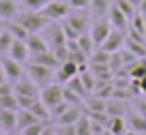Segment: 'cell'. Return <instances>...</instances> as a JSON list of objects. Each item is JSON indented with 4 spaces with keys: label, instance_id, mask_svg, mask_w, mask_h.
I'll list each match as a JSON object with an SVG mask.
<instances>
[{
    "label": "cell",
    "instance_id": "obj_1",
    "mask_svg": "<svg viewBox=\"0 0 146 135\" xmlns=\"http://www.w3.org/2000/svg\"><path fill=\"white\" fill-rule=\"evenodd\" d=\"M13 19H15V22H19L28 32H41V30H45V28L50 26V19H47L41 11H28V9H24V11H19Z\"/></svg>",
    "mask_w": 146,
    "mask_h": 135
},
{
    "label": "cell",
    "instance_id": "obj_2",
    "mask_svg": "<svg viewBox=\"0 0 146 135\" xmlns=\"http://www.w3.org/2000/svg\"><path fill=\"white\" fill-rule=\"evenodd\" d=\"M26 73H28V77H30L35 84H39V86H47V84H52V77H56L54 69L45 67V64H39V62H32V60H28V64H26Z\"/></svg>",
    "mask_w": 146,
    "mask_h": 135
},
{
    "label": "cell",
    "instance_id": "obj_3",
    "mask_svg": "<svg viewBox=\"0 0 146 135\" xmlns=\"http://www.w3.org/2000/svg\"><path fill=\"white\" fill-rule=\"evenodd\" d=\"M71 11L73 9L69 7V2H62V0H50V2L41 9V13L45 15L50 22H60V19H64Z\"/></svg>",
    "mask_w": 146,
    "mask_h": 135
},
{
    "label": "cell",
    "instance_id": "obj_4",
    "mask_svg": "<svg viewBox=\"0 0 146 135\" xmlns=\"http://www.w3.org/2000/svg\"><path fill=\"white\" fill-rule=\"evenodd\" d=\"M39 99L43 101V103L47 105V107H54V105H58L60 101H64V86L62 84H47V86H43V90H41V97Z\"/></svg>",
    "mask_w": 146,
    "mask_h": 135
},
{
    "label": "cell",
    "instance_id": "obj_5",
    "mask_svg": "<svg viewBox=\"0 0 146 135\" xmlns=\"http://www.w3.org/2000/svg\"><path fill=\"white\" fill-rule=\"evenodd\" d=\"M0 64H2V69H5V75L9 81H19L24 79V67L22 62H17V60H13L11 56H0Z\"/></svg>",
    "mask_w": 146,
    "mask_h": 135
},
{
    "label": "cell",
    "instance_id": "obj_6",
    "mask_svg": "<svg viewBox=\"0 0 146 135\" xmlns=\"http://www.w3.org/2000/svg\"><path fill=\"white\" fill-rule=\"evenodd\" d=\"M112 22H110L108 17H99L97 22H92V26H90V36H92V41H95V45L99 47L101 43H103L105 39L110 36V32H112Z\"/></svg>",
    "mask_w": 146,
    "mask_h": 135
},
{
    "label": "cell",
    "instance_id": "obj_7",
    "mask_svg": "<svg viewBox=\"0 0 146 135\" xmlns=\"http://www.w3.org/2000/svg\"><path fill=\"white\" fill-rule=\"evenodd\" d=\"M125 43H127V32L118 30V28H112L110 36L99 45V47H103V50H105V52H110V54H114V52L123 50V45H125Z\"/></svg>",
    "mask_w": 146,
    "mask_h": 135
},
{
    "label": "cell",
    "instance_id": "obj_8",
    "mask_svg": "<svg viewBox=\"0 0 146 135\" xmlns=\"http://www.w3.org/2000/svg\"><path fill=\"white\" fill-rule=\"evenodd\" d=\"M80 75V64L75 62V60H64V62H60V67L56 69V81L58 84H67L71 77Z\"/></svg>",
    "mask_w": 146,
    "mask_h": 135
},
{
    "label": "cell",
    "instance_id": "obj_9",
    "mask_svg": "<svg viewBox=\"0 0 146 135\" xmlns=\"http://www.w3.org/2000/svg\"><path fill=\"white\" fill-rule=\"evenodd\" d=\"M108 19L112 22V26L118 28V30H123V32H127V30H129V17H127V13H125V11L120 9L116 2H112V7H110V11H108Z\"/></svg>",
    "mask_w": 146,
    "mask_h": 135
},
{
    "label": "cell",
    "instance_id": "obj_10",
    "mask_svg": "<svg viewBox=\"0 0 146 135\" xmlns=\"http://www.w3.org/2000/svg\"><path fill=\"white\" fill-rule=\"evenodd\" d=\"M64 19H67V22L75 28V32H78V34L88 32V30H90V26H92V24H90V17H88L84 11H71Z\"/></svg>",
    "mask_w": 146,
    "mask_h": 135
},
{
    "label": "cell",
    "instance_id": "obj_11",
    "mask_svg": "<svg viewBox=\"0 0 146 135\" xmlns=\"http://www.w3.org/2000/svg\"><path fill=\"white\" fill-rule=\"evenodd\" d=\"M47 36H50V41H47V43H50L52 50L64 47V45H67V41H69L60 24H50V26H47Z\"/></svg>",
    "mask_w": 146,
    "mask_h": 135
},
{
    "label": "cell",
    "instance_id": "obj_12",
    "mask_svg": "<svg viewBox=\"0 0 146 135\" xmlns=\"http://www.w3.org/2000/svg\"><path fill=\"white\" fill-rule=\"evenodd\" d=\"M26 45H28V50H30V56L43 54V52L52 50L50 43H47V39H45V36H41L39 32H30V36L26 39Z\"/></svg>",
    "mask_w": 146,
    "mask_h": 135
},
{
    "label": "cell",
    "instance_id": "obj_13",
    "mask_svg": "<svg viewBox=\"0 0 146 135\" xmlns=\"http://www.w3.org/2000/svg\"><path fill=\"white\" fill-rule=\"evenodd\" d=\"M13 86H15V95H19V97H35V99L41 97L39 84H35L32 79H19V81H15Z\"/></svg>",
    "mask_w": 146,
    "mask_h": 135
},
{
    "label": "cell",
    "instance_id": "obj_14",
    "mask_svg": "<svg viewBox=\"0 0 146 135\" xmlns=\"http://www.w3.org/2000/svg\"><path fill=\"white\" fill-rule=\"evenodd\" d=\"M0 131H5V133L17 131V112L15 109H2L0 107Z\"/></svg>",
    "mask_w": 146,
    "mask_h": 135
},
{
    "label": "cell",
    "instance_id": "obj_15",
    "mask_svg": "<svg viewBox=\"0 0 146 135\" xmlns=\"http://www.w3.org/2000/svg\"><path fill=\"white\" fill-rule=\"evenodd\" d=\"M7 56H11L13 60H17V62H22V64H24V62H28V60H30V50H28L26 41H19V39H15Z\"/></svg>",
    "mask_w": 146,
    "mask_h": 135
},
{
    "label": "cell",
    "instance_id": "obj_16",
    "mask_svg": "<svg viewBox=\"0 0 146 135\" xmlns=\"http://www.w3.org/2000/svg\"><path fill=\"white\" fill-rule=\"evenodd\" d=\"M30 60H32V62H39V64H45V67L54 69V71L60 67V60H58V56H56L52 50L43 52V54H35V56H30Z\"/></svg>",
    "mask_w": 146,
    "mask_h": 135
},
{
    "label": "cell",
    "instance_id": "obj_17",
    "mask_svg": "<svg viewBox=\"0 0 146 135\" xmlns=\"http://www.w3.org/2000/svg\"><path fill=\"white\" fill-rule=\"evenodd\" d=\"M114 90H116V86H114L112 79H97V86H95V92H92V95H97V97L108 101V99L114 97Z\"/></svg>",
    "mask_w": 146,
    "mask_h": 135
},
{
    "label": "cell",
    "instance_id": "obj_18",
    "mask_svg": "<svg viewBox=\"0 0 146 135\" xmlns=\"http://www.w3.org/2000/svg\"><path fill=\"white\" fill-rule=\"evenodd\" d=\"M82 116H84L82 109H80L78 105H71V107H69V109H67V112H64L56 122H58V124H75V122H78Z\"/></svg>",
    "mask_w": 146,
    "mask_h": 135
},
{
    "label": "cell",
    "instance_id": "obj_19",
    "mask_svg": "<svg viewBox=\"0 0 146 135\" xmlns=\"http://www.w3.org/2000/svg\"><path fill=\"white\" fill-rule=\"evenodd\" d=\"M108 129L114 135H125L129 131V124H127V120H125V116H112L110 122H108Z\"/></svg>",
    "mask_w": 146,
    "mask_h": 135
},
{
    "label": "cell",
    "instance_id": "obj_20",
    "mask_svg": "<svg viewBox=\"0 0 146 135\" xmlns=\"http://www.w3.org/2000/svg\"><path fill=\"white\" fill-rule=\"evenodd\" d=\"M90 71L97 79H112V75H114V69L110 64H101V62H90Z\"/></svg>",
    "mask_w": 146,
    "mask_h": 135
},
{
    "label": "cell",
    "instance_id": "obj_21",
    "mask_svg": "<svg viewBox=\"0 0 146 135\" xmlns=\"http://www.w3.org/2000/svg\"><path fill=\"white\" fill-rule=\"evenodd\" d=\"M19 13L15 0H0V19H13Z\"/></svg>",
    "mask_w": 146,
    "mask_h": 135
},
{
    "label": "cell",
    "instance_id": "obj_22",
    "mask_svg": "<svg viewBox=\"0 0 146 135\" xmlns=\"http://www.w3.org/2000/svg\"><path fill=\"white\" fill-rule=\"evenodd\" d=\"M36 120H39V118H36L30 109H26V107L17 109V131L26 129L28 124H32V122H36Z\"/></svg>",
    "mask_w": 146,
    "mask_h": 135
},
{
    "label": "cell",
    "instance_id": "obj_23",
    "mask_svg": "<svg viewBox=\"0 0 146 135\" xmlns=\"http://www.w3.org/2000/svg\"><path fill=\"white\" fill-rule=\"evenodd\" d=\"M78 45H80V50H82L86 56H90L92 52L97 50L95 41H92V36H90V30H88V32H82V34L78 36Z\"/></svg>",
    "mask_w": 146,
    "mask_h": 135
},
{
    "label": "cell",
    "instance_id": "obj_24",
    "mask_svg": "<svg viewBox=\"0 0 146 135\" xmlns=\"http://www.w3.org/2000/svg\"><path fill=\"white\" fill-rule=\"evenodd\" d=\"M28 109H30V112L35 114L39 120H50V118H52V116H50V107H47V105L43 103L41 99H36V101H35V103H32Z\"/></svg>",
    "mask_w": 146,
    "mask_h": 135
},
{
    "label": "cell",
    "instance_id": "obj_25",
    "mask_svg": "<svg viewBox=\"0 0 146 135\" xmlns=\"http://www.w3.org/2000/svg\"><path fill=\"white\" fill-rule=\"evenodd\" d=\"M110 7H112L110 0H90V11H92L95 17H103V15H108Z\"/></svg>",
    "mask_w": 146,
    "mask_h": 135
},
{
    "label": "cell",
    "instance_id": "obj_26",
    "mask_svg": "<svg viewBox=\"0 0 146 135\" xmlns=\"http://www.w3.org/2000/svg\"><path fill=\"white\" fill-rule=\"evenodd\" d=\"M7 28H9V32L15 36V39H19V41H26L28 36H30V32H28L19 22H15V19H11V22L7 24Z\"/></svg>",
    "mask_w": 146,
    "mask_h": 135
},
{
    "label": "cell",
    "instance_id": "obj_27",
    "mask_svg": "<svg viewBox=\"0 0 146 135\" xmlns=\"http://www.w3.org/2000/svg\"><path fill=\"white\" fill-rule=\"evenodd\" d=\"M13 41H15V36L9 32V28H5V32L0 34V56H7V54H9Z\"/></svg>",
    "mask_w": 146,
    "mask_h": 135
},
{
    "label": "cell",
    "instance_id": "obj_28",
    "mask_svg": "<svg viewBox=\"0 0 146 135\" xmlns=\"http://www.w3.org/2000/svg\"><path fill=\"white\" fill-rule=\"evenodd\" d=\"M110 58H112V54H110V52H105L103 47H97V50L88 56V60H90V62H101V64H110Z\"/></svg>",
    "mask_w": 146,
    "mask_h": 135
},
{
    "label": "cell",
    "instance_id": "obj_29",
    "mask_svg": "<svg viewBox=\"0 0 146 135\" xmlns=\"http://www.w3.org/2000/svg\"><path fill=\"white\" fill-rule=\"evenodd\" d=\"M80 77H82L84 86H86L88 95H92V92H95V86H97V77L92 75V71H90V69H84V71L80 73Z\"/></svg>",
    "mask_w": 146,
    "mask_h": 135
},
{
    "label": "cell",
    "instance_id": "obj_30",
    "mask_svg": "<svg viewBox=\"0 0 146 135\" xmlns=\"http://www.w3.org/2000/svg\"><path fill=\"white\" fill-rule=\"evenodd\" d=\"M75 131H78V135H92V124H90V118L86 114L75 122Z\"/></svg>",
    "mask_w": 146,
    "mask_h": 135
},
{
    "label": "cell",
    "instance_id": "obj_31",
    "mask_svg": "<svg viewBox=\"0 0 146 135\" xmlns=\"http://www.w3.org/2000/svg\"><path fill=\"white\" fill-rule=\"evenodd\" d=\"M0 107L2 109H15L17 112L19 109V101H17V95H5V97H0Z\"/></svg>",
    "mask_w": 146,
    "mask_h": 135
},
{
    "label": "cell",
    "instance_id": "obj_32",
    "mask_svg": "<svg viewBox=\"0 0 146 135\" xmlns=\"http://www.w3.org/2000/svg\"><path fill=\"white\" fill-rule=\"evenodd\" d=\"M67 86L71 90H75L78 95H82L84 99H86V95H88V90H86V86H84V81H82V77L80 75H75V77H71V79L67 81Z\"/></svg>",
    "mask_w": 146,
    "mask_h": 135
},
{
    "label": "cell",
    "instance_id": "obj_33",
    "mask_svg": "<svg viewBox=\"0 0 146 135\" xmlns=\"http://www.w3.org/2000/svg\"><path fill=\"white\" fill-rule=\"evenodd\" d=\"M45 126H47V120H36L32 124H28L26 129H22V133L24 135H41Z\"/></svg>",
    "mask_w": 146,
    "mask_h": 135
},
{
    "label": "cell",
    "instance_id": "obj_34",
    "mask_svg": "<svg viewBox=\"0 0 146 135\" xmlns=\"http://www.w3.org/2000/svg\"><path fill=\"white\" fill-rule=\"evenodd\" d=\"M64 101H67V103H71V105H82V103H84V97L78 95L75 90H71L69 86H64Z\"/></svg>",
    "mask_w": 146,
    "mask_h": 135
},
{
    "label": "cell",
    "instance_id": "obj_35",
    "mask_svg": "<svg viewBox=\"0 0 146 135\" xmlns=\"http://www.w3.org/2000/svg\"><path fill=\"white\" fill-rule=\"evenodd\" d=\"M47 2H50V0H19V5H22L24 9H28V11H41Z\"/></svg>",
    "mask_w": 146,
    "mask_h": 135
},
{
    "label": "cell",
    "instance_id": "obj_36",
    "mask_svg": "<svg viewBox=\"0 0 146 135\" xmlns=\"http://www.w3.org/2000/svg\"><path fill=\"white\" fill-rule=\"evenodd\" d=\"M69 107H71V103H67V101H60L58 105H54V107H50V116L54 118V120H58V118L62 116V114L67 112Z\"/></svg>",
    "mask_w": 146,
    "mask_h": 135
},
{
    "label": "cell",
    "instance_id": "obj_37",
    "mask_svg": "<svg viewBox=\"0 0 146 135\" xmlns=\"http://www.w3.org/2000/svg\"><path fill=\"white\" fill-rule=\"evenodd\" d=\"M116 5H118L120 9L125 11V13H127V17H129V19H131L133 15H135V7H133L131 2H129V0H116Z\"/></svg>",
    "mask_w": 146,
    "mask_h": 135
},
{
    "label": "cell",
    "instance_id": "obj_38",
    "mask_svg": "<svg viewBox=\"0 0 146 135\" xmlns=\"http://www.w3.org/2000/svg\"><path fill=\"white\" fill-rule=\"evenodd\" d=\"M69 7L73 11H86L90 9V0H69Z\"/></svg>",
    "mask_w": 146,
    "mask_h": 135
},
{
    "label": "cell",
    "instance_id": "obj_39",
    "mask_svg": "<svg viewBox=\"0 0 146 135\" xmlns=\"http://www.w3.org/2000/svg\"><path fill=\"white\" fill-rule=\"evenodd\" d=\"M56 135H78V131H75V124H58Z\"/></svg>",
    "mask_w": 146,
    "mask_h": 135
},
{
    "label": "cell",
    "instance_id": "obj_40",
    "mask_svg": "<svg viewBox=\"0 0 146 135\" xmlns=\"http://www.w3.org/2000/svg\"><path fill=\"white\" fill-rule=\"evenodd\" d=\"M60 26H62V30H64V34H67V39H78V32H75V28L71 26V24L67 22V19H64V22H60Z\"/></svg>",
    "mask_w": 146,
    "mask_h": 135
},
{
    "label": "cell",
    "instance_id": "obj_41",
    "mask_svg": "<svg viewBox=\"0 0 146 135\" xmlns=\"http://www.w3.org/2000/svg\"><path fill=\"white\" fill-rule=\"evenodd\" d=\"M13 92H15L13 81H5V84H0V97H5V95H13Z\"/></svg>",
    "mask_w": 146,
    "mask_h": 135
},
{
    "label": "cell",
    "instance_id": "obj_42",
    "mask_svg": "<svg viewBox=\"0 0 146 135\" xmlns=\"http://www.w3.org/2000/svg\"><path fill=\"white\" fill-rule=\"evenodd\" d=\"M41 135H56V126H50V124H47L45 129H43Z\"/></svg>",
    "mask_w": 146,
    "mask_h": 135
},
{
    "label": "cell",
    "instance_id": "obj_43",
    "mask_svg": "<svg viewBox=\"0 0 146 135\" xmlns=\"http://www.w3.org/2000/svg\"><path fill=\"white\" fill-rule=\"evenodd\" d=\"M5 81H9V79H7V75H5V69H2V64H0V84H5Z\"/></svg>",
    "mask_w": 146,
    "mask_h": 135
},
{
    "label": "cell",
    "instance_id": "obj_44",
    "mask_svg": "<svg viewBox=\"0 0 146 135\" xmlns=\"http://www.w3.org/2000/svg\"><path fill=\"white\" fill-rule=\"evenodd\" d=\"M137 11H140L142 15H146V0H142V5H140V9H137Z\"/></svg>",
    "mask_w": 146,
    "mask_h": 135
},
{
    "label": "cell",
    "instance_id": "obj_45",
    "mask_svg": "<svg viewBox=\"0 0 146 135\" xmlns=\"http://www.w3.org/2000/svg\"><path fill=\"white\" fill-rule=\"evenodd\" d=\"M129 2H131V5L135 7V9H140V5H142V0H129Z\"/></svg>",
    "mask_w": 146,
    "mask_h": 135
},
{
    "label": "cell",
    "instance_id": "obj_46",
    "mask_svg": "<svg viewBox=\"0 0 146 135\" xmlns=\"http://www.w3.org/2000/svg\"><path fill=\"white\" fill-rule=\"evenodd\" d=\"M125 135H137V131H135V129H129V131H127Z\"/></svg>",
    "mask_w": 146,
    "mask_h": 135
},
{
    "label": "cell",
    "instance_id": "obj_47",
    "mask_svg": "<svg viewBox=\"0 0 146 135\" xmlns=\"http://www.w3.org/2000/svg\"><path fill=\"white\" fill-rule=\"evenodd\" d=\"M101 135H114V133H112V131H110V129H105V131H103V133H101Z\"/></svg>",
    "mask_w": 146,
    "mask_h": 135
},
{
    "label": "cell",
    "instance_id": "obj_48",
    "mask_svg": "<svg viewBox=\"0 0 146 135\" xmlns=\"http://www.w3.org/2000/svg\"><path fill=\"white\" fill-rule=\"evenodd\" d=\"M5 28H7V26H5V24H2V22H0V34L5 32Z\"/></svg>",
    "mask_w": 146,
    "mask_h": 135
},
{
    "label": "cell",
    "instance_id": "obj_49",
    "mask_svg": "<svg viewBox=\"0 0 146 135\" xmlns=\"http://www.w3.org/2000/svg\"><path fill=\"white\" fill-rule=\"evenodd\" d=\"M13 135H24V133H22V131H15V133H13Z\"/></svg>",
    "mask_w": 146,
    "mask_h": 135
},
{
    "label": "cell",
    "instance_id": "obj_50",
    "mask_svg": "<svg viewBox=\"0 0 146 135\" xmlns=\"http://www.w3.org/2000/svg\"><path fill=\"white\" fill-rule=\"evenodd\" d=\"M0 135H9V133H5V131H0Z\"/></svg>",
    "mask_w": 146,
    "mask_h": 135
},
{
    "label": "cell",
    "instance_id": "obj_51",
    "mask_svg": "<svg viewBox=\"0 0 146 135\" xmlns=\"http://www.w3.org/2000/svg\"><path fill=\"white\" fill-rule=\"evenodd\" d=\"M137 135H146V131H144V133H137Z\"/></svg>",
    "mask_w": 146,
    "mask_h": 135
},
{
    "label": "cell",
    "instance_id": "obj_52",
    "mask_svg": "<svg viewBox=\"0 0 146 135\" xmlns=\"http://www.w3.org/2000/svg\"><path fill=\"white\" fill-rule=\"evenodd\" d=\"M62 2H69V0H62Z\"/></svg>",
    "mask_w": 146,
    "mask_h": 135
}]
</instances>
